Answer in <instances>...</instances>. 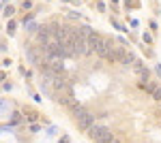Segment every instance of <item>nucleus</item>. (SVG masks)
<instances>
[{"label":"nucleus","instance_id":"obj_4","mask_svg":"<svg viewBox=\"0 0 161 143\" xmlns=\"http://www.w3.org/2000/svg\"><path fill=\"white\" fill-rule=\"evenodd\" d=\"M56 100H58L60 105H64V107H69V109H75V107H77V100L73 98V94H62V96H56Z\"/></svg>","mask_w":161,"mask_h":143},{"label":"nucleus","instance_id":"obj_6","mask_svg":"<svg viewBox=\"0 0 161 143\" xmlns=\"http://www.w3.org/2000/svg\"><path fill=\"white\" fill-rule=\"evenodd\" d=\"M26 118L30 120V122H35V120H37V113H32V111H28V113H26Z\"/></svg>","mask_w":161,"mask_h":143},{"label":"nucleus","instance_id":"obj_3","mask_svg":"<svg viewBox=\"0 0 161 143\" xmlns=\"http://www.w3.org/2000/svg\"><path fill=\"white\" fill-rule=\"evenodd\" d=\"M88 137H90V141H92V143H112V141H114L112 130H110V128H105V126H92V128L88 130Z\"/></svg>","mask_w":161,"mask_h":143},{"label":"nucleus","instance_id":"obj_7","mask_svg":"<svg viewBox=\"0 0 161 143\" xmlns=\"http://www.w3.org/2000/svg\"><path fill=\"white\" fill-rule=\"evenodd\" d=\"M22 7H24V11H26V9H30V7H32V2H30V0H24V4H22Z\"/></svg>","mask_w":161,"mask_h":143},{"label":"nucleus","instance_id":"obj_8","mask_svg":"<svg viewBox=\"0 0 161 143\" xmlns=\"http://www.w3.org/2000/svg\"><path fill=\"white\" fill-rule=\"evenodd\" d=\"M112 143H123V141H120V139H114V141H112Z\"/></svg>","mask_w":161,"mask_h":143},{"label":"nucleus","instance_id":"obj_5","mask_svg":"<svg viewBox=\"0 0 161 143\" xmlns=\"http://www.w3.org/2000/svg\"><path fill=\"white\" fill-rule=\"evenodd\" d=\"M150 94H153V98H155V100H161V88H157V85H155Z\"/></svg>","mask_w":161,"mask_h":143},{"label":"nucleus","instance_id":"obj_1","mask_svg":"<svg viewBox=\"0 0 161 143\" xmlns=\"http://www.w3.org/2000/svg\"><path fill=\"white\" fill-rule=\"evenodd\" d=\"M73 122L77 124V128H80L82 132H88L90 128H92V124H95V115L77 105V107L73 109Z\"/></svg>","mask_w":161,"mask_h":143},{"label":"nucleus","instance_id":"obj_2","mask_svg":"<svg viewBox=\"0 0 161 143\" xmlns=\"http://www.w3.org/2000/svg\"><path fill=\"white\" fill-rule=\"evenodd\" d=\"M110 43L112 41H108V38H103L101 34H92L90 38H88V45H90V51H95L97 56H101V58H105L108 56V49H110Z\"/></svg>","mask_w":161,"mask_h":143}]
</instances>
